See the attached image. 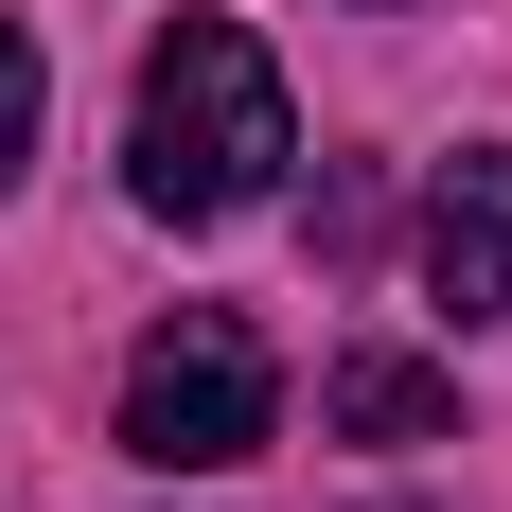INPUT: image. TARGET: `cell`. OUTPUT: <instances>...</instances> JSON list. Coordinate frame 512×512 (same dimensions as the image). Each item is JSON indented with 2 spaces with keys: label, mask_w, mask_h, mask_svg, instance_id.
I'll use <instances>...</instances> for the list:
<instances>
[{
  "label": "cell",
  "mask_w": 512,
  "mask_h": 512,
  "mask_svg": "<svg viewBox=\"0 0 512 512\" xmlns=\"http://www.w3.org/2000/svg\"><path fill=\"white\" fill-rule=\"evenodd\" d=\"M283 159H301V106H283V53L248 18H177L142 53V106H124V195L159 230H230V212L283 195Z\"/></svg>",
  "instance_id": "obj_1"
},
{
  "label": "cell",
  "mask_w": 512,
  "mask_h": 512,
  "mask_svg": "<svg viewBox=\"0 0 512 512\" xmlns=\"http://www.w3.org/2000/svg\"><path fill=\"white\" fill-rule=\"evenodd\" d=\"M265 442H283L265 336L212 318V301H177L142 354H124V460H142V477H230V460H265Z\"/></svg>",
  "instance_id": "obj_2"
},
{
  "label": "cell",
  "mask_w": 512,
  "mask_h": 512,
  "mask_svg": "<svg viewBox=\"0 0 512 512\" xmlns=\"http://www.w3.org/2000/svg\"><path fill=\"white\" fill-rule=\"evenodd\" d=\"M424 301H442V336H495L512 318V142L442 159V195H424Z\"/></svg>",
  "instance_id": "obj_3"
},
{
  "label": "cell",
  "mask_w": 512,
  "mask_h": 512,
  "mask_svg": "<svg viewBox=\"0 0 512 512\" xmlns=\"http://www.w3.org/2000/svg\"><path fill=\"white\" fill-rule=\"evenodd\" d=\"M318 424H336V442H460V371H424V354H336V371H318Z\"/></svg>",
  "instance_id": "obj_4"
},
{
  "label": "cell",
  "mask_w": 512,
  "mask_h": 512,
  "mask_svg": "<svg viewBox=\"0 0 512 512\" xmlns=\"http://www.w3.org/2000/svg\"><path fill=\"white\" fill-rule=\"evenodd\" d=\"M36 106H53V71H36V36L0 18V195L36 177Z\"/></svg>",
  "instance_id": "obj_5"
}]
</instances>
